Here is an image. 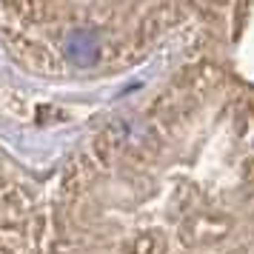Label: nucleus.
<instances>
[{
	"mask_svg": "<svg viewBox=\"0 0 254 254\" xmlns=\"http://www.w3.org/2000/svg\"><path fill=\"white\" fill-rule=\"evenodd\" d=\"M146 60L66 166L43 254H254V0H106L86 80Z\"/></svg>",
	"mask_w": 254,
	"mask_h": 254,
	"instance_id": "nucleus-1",
	"label": "nucleus"
},
{
	"mask_svg": "<svg viewBox=\"0 0 254 254\" xmlns=\"http://www.w3.org/2000/svg\"><path fill=\"white\" fill-rule=\"evenodd\" d=\"M46 217L23 172L0 151V254H43Z\"/></svg>",
	"mask_w": 254,
	"mask_h": 254,
	"instance_id": "nucleus-2",
	"label": "nucleus"
}]
</instances>
